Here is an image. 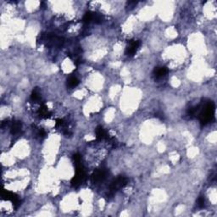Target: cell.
<instances>
[{
	"label": "cell",
	"instance_id": "1",
	"mask_svg": "<svg viewBox=\"0 0 217 217\" xmlns=\"http://www.w3.org/2000/svg\"><path fill=\"white\" fill-rule=\"evenodd\" d=\"M214 113H215L214 103L210 101L205 104L199 114V120H200L201 123L205 125V124L210 122L214 118Z\"/></svg>",
	"mask_w": 217,
	"mask_h": 217
},
{
	"label": "cell",
	"instance_id": "2",
	"mask_svg": "<svg viewBox=\"0 0 217 217\" xmlns=\"http://www.w3.org/2000/svg\"><path fill=\"white\" fill-rule=\"evenodd\" d=\"M85 170H84L83 167L81 165L76 166V174L74 176V177L71 180V184L74 187H77L78 185H80L85 179Z\"/></svg>",
	"mask_w": 217,
	"mask_h": 217
},
{
	"label": "cell",
	"instance_id": "3",
	"mask_svg": "<svg viewBox=\"0 0 217 217\" xmlns=\"http://www.w3.org/2000/svg\"><path fill=\"white\" fill-rule=\"evenodd\" d=\"M127 183V179L123 176H120L118 177L112 181V183L109 187V190L111 193H115L116 192H117L119 189H120L121 188H123L125 185Z\"/></svg>",
	"mask_w": 217,
	"mask_h": 217
},
{
	"label": "cell",
	"instance_id": "4",
	"mask_svg": "<svg viewBox=\"0 0 217 217\" xmlns=\"http://www.w3.org/2000/svg\"><path fill=\"white\" fill-rule=\"evenodd\" d=\"M139 47H140L139 41H131L126 49V54L129 57H132L138 52Z\"/></svg>",
	"mask_w": 217,
	"mask_h": 217
},
{
	"label": "cell",
	"instance_id": "5",
	"mask_svg": "<svg viewBox=\"0 0 217 217\" xmlns=\"http://www.w3.org/2000/svg\"><path fill=\"white\" fill-rule=\"evenodd\" d=\"M2 198L5 200H10L13 203V204L15 207H17L20 204V200H19L18 197L15 195V193L10 192L8 190H4L2 192Z\"/></svg>",
	"mask_w": 217,
	"mask_h": 217
},
{
	"label": "cell",
	"instance_id": "6",
	"mask_svg": "<svg viewBox=\"0 0 217 217\" xmlns=\"http://www.w3.org/2000/svg\"><path fill=\"white\" fill-rule=\"evenodd\" d=\"M106 175H107L106 170L100 169V170H96V171L93 174L92 179H93V182H100V181L105 180V177H106Z\"/></svg>",
	"mask_w": 217,
	"mask_h": 217
},
{
	"label": "cell",
	"instance_id": "7",
	"mask_svg": "<svg viewBox=\"0 0 217 217\" xmlns=\"http://www.w3.org/2000/svg\"><path fill=\"white\" fill-rule=\"evenodd\" d=\"M168 73V70L165 66L161 67H155V69L154 70V75L157 78H161L163 76H165Z\"/></svg>",
	"mask_w": 217,
	"mask_h": 217
},
{
	"label": "cell",
	"instance_id": "8",
	"mask_svg": "<svg viewBox=\"0 0 217 217\" xmlns=\"http://www.w3.org/2000/svg\"><path fill=\"white\" fill-rule=\"evenodd\" d=\"M38 115L41 118H49L51 116V113L48 111L47 106L43 105L38 109Z\"/></svg>",
	"mask_w": 217,
	"mask_h": 217
},
{
	"label": "cell",
	"instance_id": "9",
	"mask_svg": "<svg viewBox=\"0 0 217 217\" xmlns=\"http://www.w3.org/2000/svg\"><path fill=\"white\" fill-rule=\"evenodd\" d=\"M21 130V123L20 121H13L11 125V133L13 135H17Z\"/></svg>",
	"mask_w": 217,
	"mask_h": 217
},
{
	"label": "cell",
	"instance_id": "10",
	"mask_svg": "<svg viewBox=\"0 0 217 217\" xmlns=\"http://www.w3.org/2000/svg\"><path fill=\"white\" fill-rule=\"evenodd\" d=\"M96 138L98 140H102L104 138H107V134L105 129L102 127H98L96 129Z\"/></svg>",
	"mask_w": 217,
	"mask_h": 217
},
{
	"label": "cell",
	"instance_id": "11",
	"mask_svg": "<svg viewBox=\"0 0 217 217\" xmlns=\"http://www.w3.org/2000/svg\"><path fill=\"white\" fill-rule=\"evenodd\" d=\"M79 84V80L76 76H70L69 79L67 80V86L70 88H74Z\"/></svg>",
	"mask_w": 217,
	"mask_h": 217
},
{
	"label": "cell",
	"instance_id": "12",
	"mask_svg": "<svg viewBox=\"0 0 217 217\" xmlns=\"http://www.w3.org/2000/svg\"><path fill=\"white\" fill-rule=\"evenodd\" d=\"M94 20V13H92V12H87L85 14L83 17V22L85 23H90L92 21Z\"/></svg>",
	"mask_w": 217,
	"mask_h": 217
},
{
	"label": "cell",
	"instance_id": "13",
	"mask_svg": "<svg viewBox=\"0 0 217 217\" xmlns=\"http://www.w3.org/2000/svg\"><path fill=\"white\" fill-rule=\"evenodd\" d=\"M31 99L32 100L33 102H38L41 100V95H40L39 92L37 90L33 91L31 95Z\"/></svg>",
	"mask_w": 217,
	"mask_h": 217
},
{
	"label": "cell",
	"instance_id": "14",
	"mask_svg": "<svg viewBox=\"0 0 217 217\" xmlns=\"http://www.w3.org/2000/svg\"><path fill=\"white\" fill-rule=\"evenodd\" d=\"M73 160H74V163L76 164V166H77L81 165L80 163H81V160H82V157L78 154H76L73 155Z\"/></svg>",
	"mask_w": 217,
	"mask_h": 217
},
{
	"label": "cell",
	"instance_id": "15",
	"mask_svg": "<svg viewBox=\"0 0 217 217\" xmlns=\"http://www.w3.org/2000/svg\"><path fill=\"white\" fill-rule=\"evenodd\" d=\"M198 206L199 207V208H203V207L204 206V203H205V200H204V197H202V196H200L199 199H198Z\"/></svg>",
	"mask_w": 217,
	"mask_h": 217
},
{
	"label": "cell",
	"instance_id": "16",
	"mask_svg": "<svg viewBox=\"0 0 217 217\" xmlns=\"http://www.w3.org/2000/svg\"><path fill=\"white\" fill-rule=\"evenodd\" d=\"M64 125V120L61 119L56 120V127H61Z\"/></svg>",
	"mask_w": 217,
	"mask_h": 217
},
{
	"label": "cell",
	"instance_id": "17",
	"mask_svg": "<svg viewBox=\"0 0 217 217\" xmlns=\"http://www.w3.org/2000/svg\"><path fill=\"white\" fill-rule=\"evenodd\" d=\"M38 135H39L41 138H44V137H45V135H46V132H45V131L44 130V129H40L39 131H38Z\"/></svg>",
	"mask_w": 217,
	"mask_h": 217
},
{
	"label": "cell",
	"instance_id": "18",
	"mask_svg": "<svg viewBox=\"0 0 217 217\" xmlns=\"http://www.w3.org/2000/svg\"><path fill=\"white\" fill-rule=\"evenodd\" d=\"M137 4H138V2H136V1H130V2L127 3V6H130L131 8H133Z\"/></svg>",
	"mask_w": 217,
	"mask_h": 217
}]
</instances>
